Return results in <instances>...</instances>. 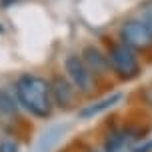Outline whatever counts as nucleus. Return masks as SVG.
I'll return each mask as SVG.
<instances>
[{
	"label": "nucleus",
	"mask_w": 152,
	"mask_h": 152,
	"mask_svg": "<svg viewBox=\"0 0 152 152\" xmlns=\"http://www.w3.org/2000/svg\"><path fill=\"white\" fill-rule=\"evenodd\" d=\"M16 102L28 110L36 118H48L52 114V94H50V82L36 74H22L18 76L14 84Z\"/></svg>",
	"instance_id": "1"
},
{
	"label": "nucleus",
	"mask_w": 152,
	"mask_h": 152,
	"mask_svg": "<svg viewBox=\"0 0 152 152\" xmlns=\"http://www.w3.org/2000/svg\"><path fill=\"white\" fill-rule=\"evenodd\" d=\"M106 60H108V66H112V70L122 80H134L140 74V62H138L136 54H134V50H130L128 46L124 44L110 46Z\"/></svg>",
	"instance_id": "2"
},
{
	"label": "nucleus",
	"mask_w": 152,
	"mask_h": 152,
	"mask_svg": "<svg viewBox=\"0 0 152 152\" xmlns=\"http://www.w3.org/2000/svg\"><path fill=\"white\" fill-rule=\"evenodd\" d=\"M120 40L130 50H148L152 48V28L140 20H128L120 28Z\"/></svg>",
	"instance_id": "3"
},
{
	"label": "nucleus",
	"mask_w": 152,
	"mask_h": 152,
	"mask_svg": "<svg viewBox=\"0 0 152 152\" xmlns=\"http://www.w3.org/2000/svg\"><path fill=\"white\" fill-rule=\"evenodd\" d=\"M66 74L70 78V84L74 86V90L78 92H90L94 88V76L90 74V70L86 68V64L82 62L80 56H68L64 62Z\"/></svg>",
	"instance_id": "4"
},
{
	"label": "nucleus",
	"mask_w": 152,
	"mask_h": 152,
	"mask_svg": "<svg viewBox=\"0 0 152 152\" xmlns=\"http://www.w3.org/2000/svg\"><path fill=\"white\" fill-rule=\"evenodd\" d=\"M50 94H52V104L64 108V110L70 108L72 102H74V86L66 78H62V76L52 78V82H50Z\"/></svg>",
	"instance_id": "5"
},
{
	"label": "nucleus",
	"mask_w": 152,
	"mask_h": 152,
	"mask_svg": "<svg viewBox=\"0 0 152 152\" xmlns=\"http://www.w3.org/2000/svg\"><path fill=\"white\" fill-rule=\"evenodd\" d=\"M82 62L86 64V68L90 70V74H104L108 70V60L106 56L100 52L98 48H94V46H86L82 52Z\"/></svg>",
	"instance_id": "6"
},
{
	"label": "nucleus",
	"mask_w": 152,
	"mask_h": 152,
	"mask_svg": "<svg viewBox=\"0 0 152 152\" xmlns=\"http://www.w3.org/2000/svg\"><path fill=\"white\" fill-rule=\"evenodd\" d=\"M120 100H122V94H120V92H114V94H110V96H106V98L98 100V102H92V104H88V106H84L82 110L78 112V116H80L82 120H90V118H94V116L102 114L104 110L116 106Z\"/></svg>",
	"instance_id": "7"
},
{
	"label": "nucleus",
	"mask_w": 152,
	"mask_h": 152,
	"mask_svg": "<svg viewBox=\"0 0 152 152\" xmlns=\"http://www.w3.org/2000/svg\"><path fill=\"white\" fill-rule=\"evenodd\" d=\"M16 114V102L12 94L0 88V116H14Z\"/></svg>",
	"instance_id": "8"
},
{
	"label": "nucleus",
	"mask_w": 152,
	"mask_h": 152,
	"mask_svg": "<svg viewBox=\"0 0 152 152\" xmlns=\"http://www.w3.org/2000/svg\"><path fill=\"white\" fill-rule=\"evenodd\" d=\"M140 22H144L148 28H152V0H146V2H142L140 4Z\"/></svg>",
	"instance_id": "9"
},
{
	"label": "nucleus",
	"mask_w": 152,
	"mask_h": 152,
	"mask_svg": "<svg viewBox=\"0 0 152 152\" xmlns=\"http://www.w3.org/2000/svg\"><path fill=\"white\" fill-rule=\"evenodd\" d=\"M0 152H18V142L12 138L0 140Z\"/></svg>",
	"instance_id": "10"
},
{
	"label": "nucleus",
	"mask_w": 152,
	"mask_h": 152,
	"mask_svg": "<svg viewBox=\"0 0 152 152\" xmlns=\"http://www.w3.org/2000/svg\"><path fill=\"white\" fill-rule=\"evenodd\" d=\"M132 152H152V140H148V142H144L140 146H134Z\"/></svg>",
	"instance_id": "11"
},
{
	"label": "nucleus",
	"mask_w": 152,
	"mask_h": 152,
	"mask_svg": "<svg viewBox=\"0 0 152 152\" xmlns=\"http://www.w3.org/2000/svg\"><path fill=\"white\" fill-rule=\"evenodd\" d=\"M142 98H144V102L148 104V106H152V84L144 88V92H142Z\"/></svg>",
	"instance_id": "12"
},
{
	"label": "nucleus",
	"mask_w": 152,
	"mask_h": 152,
	"mask_svg": "<svg viewBox=\"0 0 152 152\" xmlns=\"http://www.w3.org/2000/svg\"><path fill=\"white\" fill-rule=\"evenodd\" d=\"M0 2H2V6H10V4L16 2V0H0Z\"/></svg>",
	"instance_id": "13"
}]
</instances>
